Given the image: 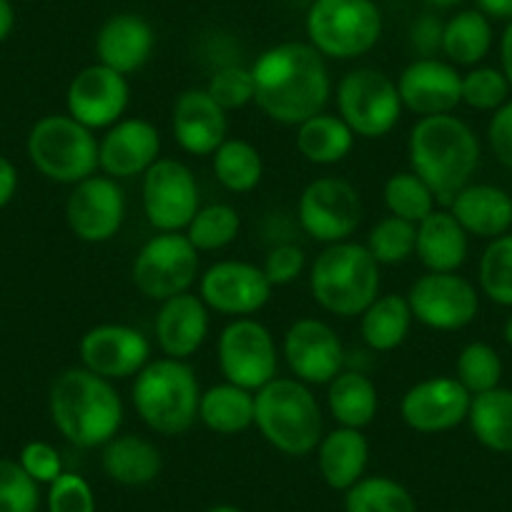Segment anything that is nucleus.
Here are the masks:
<instances>
[{"label": "nucleus", "instance_id": "1", "mask_svg": "<svg viewBox=\"0 0 512 512\" xmlns=\"http://www.w3.org/2000/svg\"><path fill=\"white\" fill-rule=\"evenodd\" d=\"M254 103L282 126H299L324 111L332 96L327 61L304 41H284L267 48L251 66Z\"/></svg>", "mask_w": 512, "mask_h": 512}, {"label": "nucleus", "instance_id": "2", "mask_svg": "<svg viewBox=\"0 0 512 512\" xmlns=\"http://www.w3.org/2000/svg\"><path fill=\"white\" fill-rule=\"evenodd\" d=\"M48 412L53 427L83 450L103 447L123 425V402L113 382L86 367H68L53 379Z\"/></svg>", "mask_w": 512, "mask_h": 512}, {"label": "nucleus", "instance_id": "3", "mask_svg": "<svg viewBox=\"0 0 512 512\" xmlns=\"http://www.w3.org/2000/svg\"><path fill=\"white\" fill-rule=\"evenodd\" d=\"M407 156L410 171L430 186L435 199L450 204L480 166V139L452 113L417 118L407 139Z\"/></svg>", "mask_w": 512, "mask_h": 512}, {"label": "nucleus", "instance_id": "4", "mask_svg": "<svg viewBox=\"0 0 512 512\" xmlns=\"http://www.w3.org/2000/svg\"><path fill=\"white\" fill-rule=\"evenodd\" d=\"M254 425L274 450L289 457L312 455L324 437L322 407L312 387L294 377H274L254 392Z\"/></svg>", "mask_w": 512, "mask_h": 512}, {"label": "nucleus", "instance_id": "5", "mask_svg": "<svg viewBox=\"0 0 512 512\" xmlns=\"http://www.w3.org/2000/svg\"><path fill=\"white\" fill-rule=\"evenodd\" d=\"M201 387L184 359H151L134 377L131 402L136 415L156 435H184L199 420Z\"/></svg>", "mask_w": 512, "mask_h": 512}, {"label": "nucleus", "instance_id": "6", "mask_svg": "<svg viewBox=\"0 0 512 512\" xmlns=\"http://www.w3.org/2000/svg\"><path fill=\"white\" fill-rule=\"evenodd\" d=\"M379 284V264L352 239L324 246L309 269L314 302L334 317H359L379 297Z\"/></svg>", "mask_w": 512, "mask_h": 512}, {"label": "nucleus", "instance_id": "7", "mask_svg": "<svg viewBox=\"0 0 512 512\" xmlns=\"http://www.w3.org/2000/svg\"><path fill=\"white\" fill-rule=\"evenodd\" d=\"M382 11L374 0H312L307 11V43L332 61H354L382 38Z\"/></svg>", "mask_w": 512, "mask_h": 512}, {"label": "nucleus", "instance_id": "8", "mask_svg": "<svg viewBox=\"0 0 512 512\" xmlns=\"http://www.w3.org/2000/svg\"><path fill=\"white\" fill-rule=\"evenodd\" d=\"M33 169L48 181L76 186L98 169V141L91 128L68 113H51L33 123L26 141Z\"/></svg>", "mask_w": 512, "mask_h": 512}, {"label": "nucleus", "instance_id": "9", "mask_svg": "<svg viewBox=\"0 0 512 512\" xmlns=\"http://www.w3.org/2000/svg\"><path fill=\"white\" fill-rule=\"evenodd\" d=\"M397 81L377 68H354L337 86V116L359 139H384L402 118Z\"/></svg>", "mask_w": 512, "mask_h": 512}, {"label": "nucleus", "instance_id": "10", "mask_svg": "<svg viewBox=\"0 0 512 512\" xmlns=\"http://www.w3.org/2000/svg\"><path fill=\"white\" fill-rule=\"evenodd\" d=\"M131 279L134 287L154 302L191 292L199 279V251L181 231H159L136 254Z\"/></svg>", "mask_w": 512, "mask_h": 512}, {"label": "nucleus", "instance_id": "11", "mask_svg": "<svg viewBox=\"0 0 512 512\" xmlns=\"http://www.w3.org/2000/svg\"><path fill=\"white\" fill-rule=\"evenodd\" d=\"M216 359L226 382L256 392L277 377L279 352L272 332L251 317L226 324L216 344Z\"/></svg>", "mask_w": 512, "mask_h": 512}, {"label": "nucleus", "instance_id": "12", "mask_svg": "<svg viewBox=\"0 0 512 512\" xmlns=\"http://www.w3.org/2000/svg\"><path fill=\"white\" fill-rule=\"evenodd\" d=\"M297 221L319 244L349 241L362 224L359 191L339 176H319L304 186L297 204Z\"/></svg>", "mask_w": 512, "mask_h": 512}, {"label": "nucleus", "instance_id": "13", "mask_svg": "<svg viewBox=\"0 0 512 512\" xmlns=\"http://www.w3.org/2000/svg\"><path fill=\"white\" fill-rule=\"evenodd\" d=\"M412 317L435 332H457L475 322L480 292L457 272H427L407 292Z\"/></svg>", "mask_w": 512, "mask_h": 512}, {"label": "nucleus", "instance_id": "14", "mask_svg": "<svg viewBox=\"0 0 512 512\" xmlns=\"http://www.w3.org/2000/svg\"><path fill=\"white\" fill-rule=\"evenodd\" d=\"M144 216L156 231H186L201 209L199 184L186 164L159 159L144 174L141 184Z\"/></svg>", "mask_w": 512, "mask_h": 512}, {"label": "nucleus", "instance_id": "15", "mask_svg": "<svg viewBox=\"0 0 512 512\" xmlns=\"http://www.w3.org/2000/svg\"><path fill=\"white\" fill-rule=\"evenodd\" d=\"M272 282L262 267L249 262H216L199 277V297L214 312L226 317H251L272 299Z\"/></svg>", "mask_w": 512, "mask_h": 512}, {"label": "nucleus", "instance_id": "16", "mask_svg": "<svg viewBox=\"0 0 512 512\" xmlns=\"http://www.w3.org/2000/svg\"><path fill=\"white\" fill-rule=\"evenodd\" d=\"M126 221V196L111 176H88L78 181L66 199V224L86 244H103L121 231Z\"/></svg>", "mask_w": 512, "mask_h": 512}, {"label": "nucleus", "instance_id": "17", "mask_svg": "<svg viewBox=\"0 0 512 512\" xmlns=\"http://www.w3.org/2000/svg\"><path fill=\"white\" fill-rule=\"evenodd\" d=\"M131 101L128 76L93 63L71 78L66 91V113L91 131H106L118 123Z\"/></svg>", "mask_w": 512, "mask_h": 512}, {"label": "nucleus", "instance_id": "18", "mask_svg": "<svg viewBox=\"0 0 512 512\" xmlns=\"http://www.w3.org/2000/svg\"><path fill=\"white\" fill-rule=\"evenodd\" d=\"M81 367L106 379L136 377L151 362V342L141 329L128 324H96L78 344Z\"/></svg>", "mask_w": 512, "mask_h": 512}, {"label": "nucleus", "instance_id": "19", "mask_svg": "<svg viewBox=\"0 0 512 512\" xmlns=\"http://www.w3.org/2000/svg\"><path fill=\"white\" fill-rule=\"evenodd\" d=\"M282 354L294 379L309 384H329L344 369V344L327 322L314 317L297 319L287 329Z\"/></svg>", "mask_w": 512, "mask_h": 512}, {"label": "nucleus", "instance_id": "20", "mask_svg": "<svg viewBox=\"0 0 512 512\" xmlns=\"http://www.w3.org/2000/svg\"><path fill=\"white\" fill-rule=\"evenodd\" d=\"M470 402L472 395L455 377H427L405 392L400 415L410 430L437 435L467 422Z\"/></svg>", "mask_w": 512, "mask_h": 512}, {"label": "nucleus", "instance_id": "21", "mask_svg": "<svg viewBox=\"0 0 512 512\" xmlns=\"http://www.w3.org/2000/svg\"><path fill=\"white\" fill-rule=\"evenodd\" d=\"M159 128L146 118H121L98 141V169L111 179L144 176L161 159Z\"/></svg>", "mask_w": 512, "mask_h": 512}, {"label": "nucleus", "instance_id": "22", "mask_svg": "<svg viewBox=\"0 0 512 512\" xmlns=\"http://www.w3.org/2000/svg\"><path fill=\"white\" fill-rule=\"evenodd\" d=\"M402 108L420 118L445 116L462 103V73L442 58H415L397 78Z\"/></svg>", "mask_w": 512, "mask_h": 512}, {"label": "nucleus", "instance_id": "23", "mask_svg": "<svg viewBox=\"0 0 512 512\" xmlns=\"http://www.w3.org/2000/svg\"><path fill=\"white\" fill-rule=\"evenodd\" d=\"M171 134L186 154L211 156L229 139V113L206 93V88H189L174 103Z\"/></svg>", "mask_w": 512, "mask_h": 512}, {"label": "nucleus", "instance_id": "24", "mask_svg": "<svg viewBox=\"0 0 512 512\" xmlns=\"http://www.w3.org/2000/svg\"><path fill=\"white\" fill-rule=\"evenodd\" d=\"M156 46L154 26L136 13H116L96 33V58L101 66L131 76L149 63Z\"/></svg>", "mask_w": 512, "mask_h": 512}, {"label": "nucleus", "instance_id": "25", "mask_svg": "<svg viewBox=\"0 0 512 512\" xmlns=\"http://www.w3.org/2000/svg\"><path fill=\"white\" fill-rule=\"evenodd\" d=\"M156 344L171 359H189L209 337V307L199 294H176L161 302L154 322Z\"/></svg>", "mask_w": 512, "mask_h": 512}, {"label": "nucleus", "instance_id": "26", "mask_svg": "<svg viewBox=\"0 0 512 512\" xmlns=\"http://www.w3.org/2000/svg\"><path fill=\"white\" fill-rule=\"evenodd\" d=\"M447 206L470 236L497 239L512 229V196L502 186L470 181Z\"/></svg>", "mask_w": 512, "mask_h": 512}, {"label": "nucleus", "instance_id": "27", "mask_svg": "<svg viewBox=\"0 0 512 512\" xmlns=\"http://www.w3.org/2000/svg\"><path fill=\"white\" fill-rule=\"evenodd\" d=\"M417 259L427 272H457L470 254V234L450 211H432L417 224Z\"/></svg>", "mask_w": 512, "mask_h": 512}, {"label": "nucleus", "instance_id": "28", "mask_svg": "<svg viewBox=\"0 0 512 512\" xmlns=\"http://www.w3.org/2000/svg\"><path fill=\"white\" fill-rule=\"evenodd\" d=\"M319 475L332 490L347 492L364 477L369 465V442L362 430L337 427L327 432L317 445Z\"/></svg>", "mask_w": 512, "mask_h": 512}, {"label": "nucleus", "instance_id": "29", "mask_svg": "<svg viewBox=\"0 0 512 512\" xmlns=\"http://www.w3.org/2000/svg\"><path fill=\"white\" fill-rule=\"evenodd\" d=\"M101 467L123 487L151 485L161 475L164 457L151 440L139 435H116L103 445Z\"/></svg>", "mask_w": 512, "mask_h": 512}, {"label": "nucleus", "instance_id": "30", "mask_svg": "<svg viewBox=\"0 0 512 512\" xmlns=\"http://www.w3.org/2000/svg\"><path fill=\"white\" fill-rule=\"evenodd\" d=\"M327 407L339 427L364 430L367 425H372L379 412L377 387L364 372L342 369L327 384Z\"/></svg>", "mask_w": 512, "mask_h": 512}, {"label": "nucleus", "instance_id": "31", "mask_svg": "<svg viewBox=\"0 0 512 512\" xmlns=\"http://www.w3.org/2000/svg\"><path fill=\"white\" fill-rule=\"evenodd\" d=\"M492 43H495V31H492V21L477 8H465L450 16L442 28V56L452 63V66L475 68L490 53Z\"/></svg>", "mask_w": 512, "mask_h": 512}, {"label": "nucleus", "instance_id": "32", "mask_svg": "<svg viewBox=\"0 0 512 512\" xmlns=\"http://www.w3.org/2000/svg\"><path fill=\"white\" fill-rule=\"evenodd\" d=\"M415 317L407 297L384 294L359 314V334L372 352H395L410 337Z\"/></svg>", "mask_w": 512, "mask_h": 512}, {"label": "nucleus", "instance_id": "33", "mask_svg": "<svg viewBox=\"0 0 512 512\" xmlns=\"http://www.w3.org/2000/svg\"><path fill=\"white\" fill-rule=\"evenodd\" d=\"M352 128L334 113H317L297 126V151L317 166H334L354 149Z\"/></svg>", "mask_w": 512, "mask_h": 512}, {"label": "nucleus", "instance_id": "34", "mask_svg": "<svg viewBox=\"0 0 512 512\" xmlns=\"http://www.w3.org/2000/svg\"><path fill=\"white\" fill-rule=\"evenodd\" d=\"M199 420L216 435H241L254 425V392L221 382L201 392Z\"/></svg>", "mask_w": 512, "mask_h": 512}, {"label": "nucleus", "instance_id": "35", "mask_svg": "<svg viewBox=\"0 0 512 512\" xmlns=\"http://www.w3.org/2000/svg\"><path fill=\"white\" fill-rule=\"evenodd\" d=\"M467 425L485 450L510 455L512 452V390L495 387L475 395L467 412Z\"/></svg>", "mask_w": 512, "mask_h": 512}, {"label": "nucleus", "instance_id": "36", "mask_svg": "<svg viewBox=\"0 0 512 512\" xmlns=\"http://www.w3.org/2000/svg\"><path fill=\"white\" fill-rule=\"evenodd\" d=\"M211 166H214L216 181L231 194H249L262 184V154L244 139H226L211 154Z\"/></svg>", "mask_w": 512, "mask_h": 512}, {"label": "nucleus", "instance_id": "37", "mask_svg": "<svg viewBox=\"0 0 512 512\" xmlns=\"http://www.w3.org/2000/svg\"><path fill=\"white\" fill-rule=\"evenodd\" d=\"M344 512H417V502L402 482L372 475L344 492Z\"/></svg>", "mask_w": 512, "mask_h": 512}, {"label": "nucleus", "instance_id": "38", "mask_svg": "<svg viewBox=\"0 0 512 512\" xmlns=\"http://www.w3.org/2000/svg\"><path fill=\"white\" fill-rule=\"evenodd\" d=\"M480 292L500 307H512V231L490 239L477 267Z\"/></svg>", "mask_w": 512, "mask_h": 512}, {"label": "nucleus", "instance_id": "39", "mask_svg": "<svg viewBox=\"0 0 512 512\" xmlns=\"http://www.w3.org/2000/svg\"><path fill=\"white\" fill-rule=\"evenodd\" d=\"M435 194L415 171H397L384 184V206L397 219L420 224L435 211Z\"/></svg>", "mask_w": 512, "mask_h": 512}, {"label": "nucleus", "instance_id": "40", "mask_svg": "<svg viewBox=\"0 0 512 512\" xmlns=\"http://www.w3.org/2000/svg\"><path fill=\"white\" fill-rule=\"evenodd\" d=\"M367 251L374 256L379 267H397L415 256L417 224L397 216H384L372 226L367 236Z\"/></svg>", "mask_w": 512, "mask_h": 512}, {"label": "nucleus", "instance_id": "41", "mask_svg": "<svg viewBox=\"0 0 512 512\" xmlns=\"http://www.w3.org/2000/svg\"><path fill=\"white\" fill-rule=\"evenodd\" d=\"M241 216L229 204L201 206L191 224L186 226V239L199 251H219L239 236Z\"/></svg>", "mask_w": 512, "mask_h": 512}, {"label": "nucleus", "instance_id": "42", "mask_svg": "<svg viewBox=\"0 0 512 512\" xmlns=\"http://www.w3.org/2000/svg\"><path fill=\"white\" fill-rule=\"evenodd\" d=\"M455 379L472 397L500 387L502 357L492 344L470 342L460 349L455 362Z\"/></svg>", "mask_w": 512, "mask_h": 512}, {"label": "nucleus", "instance_id": "43", "mask_svg": "<svg viewBox=\"0 0 512 512\" xmlns=\"http://www.w3.org/2000/svg\"><path fill=\"white\" fill-rule=\"evenodd\" d=\"M510 83L495 66H475L462 76V103L475 111L495 113L510 101Z\"/></svg>", "mask_w": 512, "mask_h": 512}, {"label": "nucleus", "instance_id": "44", "mask_svg": "<svg viewBox=\"0 0 512 512\" xmlns=\"http://www.w3.org/2000/svg\"><path fill=\"white\" fill-rule=\"evenodd\" d=\"M41 485L18 460L0 457V512H38Z\"/></svg>", "mask_w": 512, "mask_h": 512}, {"label": "nucleus", "instance_id": "45", "mask_svg": "<svg viewBox=\"0 0 512 512\" xmlns=\"http://www.w3.org/2000/svg\"><path fill=\"white\" fill-rule=\"evenodd\" d=\"M206 93H209L226 113L249 106V103H254V76H251V68H216V71L211 73L209 83H206Z\"/></svg>", "mask_w": 512, "mask_h": 512}, {"label": "nucleus", "instance_id": "46", "mask_svg": "<svg viewBox=\"0 0 512 512\" xmlns=\"http://www.w3.org/2000/svg\"><path fill=\"white\" fill-rule=\"evenodd\" d=\"M48 512H96V492L78 472H63L48 485Z\"/></svg>", "mask_w": 512, "mask_h": 512}, {"label": "nucleus", "instance_id": "47", "mask_svg": "<svg viewBox=\"0 0 512 512\" xmlns=\"http://www.w3.org/2000/svg\"><path fill=\"white\" fill-rule=\"evenodd\" d=\"M304 267H307V254L302 246L284 241L269 249L267 259H264V274L272 282V287H287V284L297 282L302 277Z\"/></svg>", "mask_w": 512, "mask_h": 512}, {"label": "nucleus", "instance_id": "48", "mask_svg": "<svg viewBox=\"0 0 512 512\" xmlns=\"http://www.w3.org/2000/svg\"><path fill=\"white\" fill-rule=\"evenodd\" d=\"M18 462H21L23 470L38 482V485H51L56 477H61L63 472V460L61 452L51 445V442L43 440H33L26 442L18 455Z\"/></svg>", "mask_w": 512, "mask_h": 512}, {"label": "nucleus", "instance_id": "49", "mask_svg": "<svg viewBox=\"0 0 512 512\" xmlns=\"http://www.w3.org/2000/svg\"><path fill=\"white\" fill-rule=\"evenodd\" d=\"M487 144H490L492 156L512 171V101L492 113L487 123Z\"/></svg>", "mask_w": 512, "mask_h": 512}, {"label": "nucleus", "instance_id": "50", "mask_svg": "<svg viewBox=\"0 0 512 512\" xmlns=\"http://www.w3.org/2000/svg\"><path fill=\"white\" fill-rule=\"evenodd\" d=\"M442 28H445V21L432 13H422L412 21L410 46L412 51L420 53L417 58H437V53H442Z\"/></svg>", "mask_w": 512, "mask_h": 512}, {"label": "nucleus", "instance_id": "51", "mask_svg": "<svg viewBox=\"0 0 512 512\" xmlns=\"http://www.w3.org/2000/svg\"><path fill=\"white\" fill-rule=\"evenodd\" d=\"M18 191V169L11 159L0 156V209H6Z\"/></svg>", "mask_w": 512, "mask_h": 512}, {"label": "nucleus", "instance_id": "52", "mask_svg": "<svg viewBox=\"0 0 512 512\" xmlns=\"http://www.w3.org/2000/svg\"><path fill=\"white\" fill-rule=\"evenodd\" d=\"M477 11L485 13L490 21H512V0H475Z\"/></svg>", "mask_w": 512, "mask_h": 512}, {"label": "nucleus", "instance_id": "53", "mask_svg": "<svg viewBox=\"0 0 512 512\" xmlns=\"http://www.w3.org/2000/svg\"><path fill=\"white\" fill-rule=\"evenodd\" d=\"M500 71L505 73L507 83L512 88V21H507L505 31L500 36Z\"/></svg>", "mask_w": 512, "mask_h": 512}, {"label": "nucleus", "instance_id": "54", "mask_svg": "<svg viewBox=\"0 0 512 512\" xmlns=\"http://www.w3.org/2000/svg\"><path fill=\"white\" fill-rule=\"evenodd\" d=\"M16 28V8L11 0H0V43H6Z\"/></svg>", "mask_w": 512, "mask_h": 512}, {"label": "nucleus", "instance_id": "55", "mask_svg": "<svg viewBox=\"0 0 512 512\" xmlns=\"http://www.w3.org/2000/svg\"><path fill=\"white\" fill-rule=\"evenodd\" d=\"M427 3H430V6H435V8H440V11H450V8L465 6L467 0H427Z\"/></svg>", "mask_w": 512, "mask_h": 512}, {"label": "nucleus", "instance_id": "56", "mask_svg": "<svg viewBox=\"0 0 512 512\" xmlns=\"http://www.w3.org/2000/svg\"><path fill=\"white\" fill-rule=\"evenodd\" d=\"M502 337H505L507 347H512V314L505 319V327H502Z\"/></svg>", "mask_w": 512, "mask_h": 512}, {"label": "nucleus", "instance_id": "57", "mask_svg": "<svg viewBox=\"0 0 512 512\" xmlns=\"http://www.w3.org/2000/svg\"><path fill=\"white\" fill-rule=\"evenodd\" d=\"M206 512H241V510L234 505H214V507H209Z\"/></svg>", "mask_w": 512, "mask_h": 512}, {"label": "nucleus", "instance_id": "58", "mask_svg": "<svg viewBox=\"0 0 512 512\" xmlns=\"http://www.w3.org/2000/svg\"><path fill=\"white\" fill-rule=\"evenodd\" d=\"M309 3H312V0H309Z\"/></svg>", "mask_w": 512, "mask_h": 512}]
</instances>
